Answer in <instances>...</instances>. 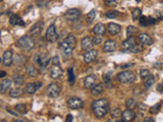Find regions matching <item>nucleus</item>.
Segmentation results:
<instances>
[{
  "label": "nucleus",
  "mask_w": 163,
  "mask_h": 122,
  "mask_svg": "<svg viewBox=\"0 0 163 122\" xmlns=\"http://www.w3.org/2000/svg\"><path fill=\"white\" fill-rule=\"evenodd\" d=\"M92 109L96 117L102 118L108 113L109 110V102L106 99L95 100L92 103Z\"/></svg>",
  "instance_id": "f257e3e1"
},
{
  "label": "nucleus",
  "mask_w": 163,
  "mask_h": 122,
  "mask_svg": "<svg viewBox=\"0 0 163 122\" xmlns=\"http://www.w3.org/2000/svg\"><path fill=\"white\" fill-rule=\"evenodd\" d=\"M17 45L19 46L21 49L25 50V51H31L35 46L33 39L30 38L29 36H23V37L19 38L17 42Z\"/></svg>",
  "instance_id": "f03ea898"
},
{
  "label": "nucleus",
  "mask_w": 163,
  "mask_h": 122,
  "mask_svg": "<svg viewBox=\"0 0 163 122\" xmlns=\"http://www.w3.org/2000/svg\"><path fill=\"white\" fill-rule=\"evenodd\" d=\"M117 79L122 83H131L136 79V75L133 71H121L117 74Z\"/></svg>",
  "instance_id": "7ed1b4c3"
},
{
  "label": "nucleus",
  "mask_w": 163,
  "mask_h": 122,
  "mask_svg": "<svg viewBox=\"0 0 163 122\" xmlns=\"http://www.w3.org/2000/svg\"><path fill=\"white\" fill-rule=\"evenodd\" d=\"M35 60H36V62L39 63L40 71H41V72H44V71L48 68L49 63L52 61V59H50V57H49V56H47V55L41 56L40 54H38V55L36 56Z\"/></svg>",
  "instance_id": "20e7f679"
},
{
  "label": "nucleus",
  "mask_w": 163,
  "mask_h": 122,
  "mask_svg": "<svg viewBox=\"0 0 163 122\" xmlns=\"http://www.w3.org/2000/svg\"><path fill=\"white\" fill-rule=\"evenodd\" d=\"M60 92H61V88L58 83H52L47 88V95L50 98H57L60 95Z\"/></svg>",
  "instance_id": "39448f33"
},
{
  "label": "nucleus",
  "mask_w": 163,
  "mask_h": 122,
  "mask_svg": "<svg viewBox=\"0 0 163 122\" xmlns=\"http://www.w3.org/2000/svg\"><path fill=\"white\" fill-rule=\"evenodd\" d=\"M46 40L48 42H51V43H54L56 42V40L58 39V35L56 33V29H55L54 25H51L50 27L47 29L46 32Z\"/></svg>",
  "instance_id": "423d86ee"
},
{
  "label": "nucleus",
  "mask_w": 163,
  "mask_h": 122,
  "mask_svg": "<svg viewBox=\"0 0 163 122\" xmlns=\"http://www.w3.org/2000/svg\"><path fill=\"white\" fill-rule=\"evenodd\" d=\"M77 43V39H75V36L69 35L68 37L65 38V40H63V42L60 44V48L61 49H66V48H71L73 49Z\"/></svg>",
  "instance_id": "0eeeda50"
},
{
  "label": "nucleus",
  "mask_w": 163,
  "mask_h": 122,
  "mask_svg": "<svg viewBox=\"0 0 163 122\" xmlns=\"http://www.w3.org/2000/svg\"><path fill=\"white\" fill-rule=\"evenodd\" d=\"M67 106L70 109H82L84 107V102L77 97H73L67 101Z\"/></svg>",
  "instance_id": "6e6552de"
},
{
  "label": "nucleus",
  "mask_w": 163,
  "mask_h": 122,
  "mask_svg": "<svg viewBox=\"0 0 163 122\" xmlns=\"http://www.w3.org/2000/svg\"><path fill=\"white\" fill-rule=\"evenodd\" d=\"M81 17V11L77 8H71L68 9L65 13V17H66L67 21H75L77 19H79Z\"/></svg>",
  "instance_id": "1a4fd4ad"
},
{
  "label": "nucleus",
  "mask_w": 163,
  "mask_h": 122,
  "mask_svg": "<svg viewBox=\"0 0 163 122\" xmlns=\"http://www.w3.org/2000/svg\"><path fill=\"white\" fill-rule=\"evenodd\" d=\"M137 45L134 37H128V40L122 42V51H132V49Z\"/></svg>",
  "instance_id": "9d476101"
},
{
  "label": "nucleus",
  "mask_w": 163,
  "mask_h": 122,
  "mask_svg": "<svg viewBox=\"0 0 163 122\" xmlns=\"http://www.w3.org/2000/svg\"><path fill=\"white\" fill-rule=\"evenodd\" d=\"M12 52L10 50H6V51L3 53V57H2V65L4 66H9V65L12 64Z\"/></svg>",
  "instance_id": "9b49d317"
},
{
  "label": "nucleus",
  "mask_w": 163,
  "mask_h": 122,
  "mask_svg": "<svg viewBox=\"0 0 163 122\" xmlns=\"http://www.w3.org/2000/svg\"><path fill=\"white\" fill-rule=\"evenodd\" d=\"M62 69L60 68L59 65H53L50 69V77L51 79H60L62 77Z\"/></svg>",
  "instance_id": "f8f14e48"
},
{
  "label": "nucleus",
  "mask_w": 163,
  "mask_h": 122,
  "mask_svg": "<svg viewBox=\"0 0 163 122\" xmlns=\"http://www.w3.org/2000/svg\"><path fill=\"white\" fill-rule=\"evenodd\" d=\"M97 54H98V52L96 51V50H89V51H87V53H85L84 55V60L85 62L87 63H91L93 62V61H95L97 58Z\"/></svg>",
  "instance_id": "ddd939ff"
},
{
  "label": "nucleus",
  "mask_w": 163,
  "mask_h": 122,
  "mask_svg": "<svg viewBox=\"0 0 163 122\" xmlns=\"http://www.w3.org/2000/svg\"><path fill=\"white\" fill-rule=\"evenodd\" d=\"M41 87H42V83H40V81H37V83H28L26 85V92L28 94H30V95H33Z\"/></svg>",
  "instance_id": "4468645a"
},
{
  "label": "nucleus",
  "mask_w": 163,
  "mask_h": 122,
  "mask_svg": "<svg viewBox=\"0 0 163 122\" xmlns=\"http://www.w3.org/2000/svg\"><path fill=\"white\" fill-rule=\"evenodd\" d=\"M121 117H122V121H126V122L133 121L136 118V114H135V112L132 109H128L122 112Z\"/></svg>",
  "instance_id": "2eb2a0df"
},
{
  "label": "nucleus",
  "mask_w": 163,
  "mask_h": 122,
  "mask_svg": "<svg viewBox=\"0 0 163 122\" xmlns=\"http://www.w3.org/2000/svg\"><path fill=\"white\" fill-rule=\"evenodd\" d=\"M93 45V39H91L89 36H87V37L83 38V40H82V50H84V51H89V50H91V48H92Z\"/></svg>",
  "instance_id": "dca6fc26"
},
{
  "label": "nucleus",
  "mask_w": 163,
  "mask_h": 122,
  "mask_svg": "<svg viewBox=\"0 0 163 122\" xmlns=\"http://www.w3.org/2000/svg\"><path fill=\"white\" fill-rule=\"evenodd\" d=\"M43 27H44V23H43L42 21H38V23H36L35 25L32 27L30 32H31L32 35H39V34L42 33Z\"/></svg>",
  "instance_id": "f3484780"
},
{
  "label": "nucleus",
  "mask_w": 163,
  "mask_h": 122,
  "mask_svg": "<svg viewBox=\"0 0 163 122\" xmlns=\"http://www.w3.org/2000/svg\"><path fill=\"white\" fill-rule=\"evenodd\" d=\"M84 85L87 90H92V88L96 85V77L95 75H88L85 79Z\"/></svg>",
  "instance_id": "a211bd4d"
},
{
  "label": "nucleus",
  "mask_w": 163,
  "mask_h": 122,
  "mask_svg": "<svg viewBox=\"0 0 163 122\" xmlns=\"http://www.w3.org/2000/svg\"><path fill=\"white\" fill-rule=\"evenodd\" d=\"M108 32L110 33V35L112 36H115L117 35V34L120 33L121 31V27L119 25H117V23H110L108 25Z\"/></svg>",
  "instance_id": "6ab92c4d"
},
{
  "label": "nucleus",
  "mask_w": 163,
  "mask_h": 122,
  "mask_svg": "<svg viewBox=\"0 0 163 122\" xmlns=\"http://www.w3.org/2000/svg\"><path fill=\"white\" fill-rule=\"evenodd\" d=\"M116 49V43L113 40H108L105 42L104 47H103V51L104 52H113Z\"/></svg>",
  "instance_id": "aec40b11"
},
{
  "label": "nucleus",
  "mask_w": 163,
  "mask_h": 122,
  "mask_svg": "<svg viewBox=\"0 0 163 122\" xmlns=\"http://www.w3.org/2000/svg\"><path fill=\"white\" fill-rule=\"evenodd\" d=\"M139 40L140 42L143 44V45H146V46H150L153 44V40L151 39V37L147 34H141L139 36Z\"/></svg>",
  "instance_id": "412c9836"
},
{
  "label": "nucleus",
  "mask_w": 163,
  "mask_h": 122,
  "mask_svg": "<svg viewBox=\"0 0 163 122\" xmlns=\"http://www.w3.org/2000/svg\"><path fill=\"white\" fill-rule=\"evenodd\" d=\"M9 23L12 26H25V21L17 14H12L9 19Z\"/></svg>",
  "instance_id": "4be33fe9"
},
{
  "label": "nucleus",
  "mask_w": 163,
  "mask_h": 122,
  "mask_svg": "<svg viewBox=\"0 0 163 122\" xmlns=\"http://www.w3.org/2000/svg\"><path fill=\"white\" fill-rule=\"evenodd\" d=\"M93 32L97 36H103L106 32V28L103 23H97L94 27V29H93Z\"/></svg>",
  "instance_id": "5701e85b"
},
{
  "label": "nucleus",
  "mask_w": 163,
  "mask_h": 122,
  "mask_svg": "<svg viewBox=\"0 0 163 122\" xmlns=\"http://www.w3.org/2000/svg\"><path fill=\"white\" fill-rule=\"evenodd\" d=\"M11 87V81L10 79H3L0 85V93L4 94L9 88Z\"/></svg>",
  "instance_id": "b1692460"
},
{
  "label": "nucleus",
  "mask_w": 163,
  "mask_h": 122,
  "mask_svg": "<svg viewBox=\"0 0 163 122\" xmlns=\"http://www.w3.org/2000/svg\"><path fill=\"white\" fill-rule=\"evenodd\" d=\"M26 72H27V74L29 77H35L38 75V70L36 69V67L33 64H29L26 66Z\"/></svg>",
  "instance_id": "393cba45"
},
{
  "label": "nucleus",
  "mask_w": 163,
  "mask_h": 122,
  "mask_svg": "<svg viewBox=\"0 0 163 122\" xmlns=\"http://www.w3.org/2000/svg\"><path fill=\"white\" fill-rule=\"evenodd\" d=\"M92 95L94 96H97V95H100V94L103 93V91H104V85H102V83H97V85H95L94 87L92 88Z\"/></svg>",
  "instance_id": "a878e982"
},
{
  "label": "nucleus",
  "mask_w": 163,
  "mask_h": 122,
  "mask_svg": "<svg viewBox=\"0 0 163 122\" xmlns=\"http://www.w3.org/2000/svg\"><path fill=\"white\" fill-rule=\"evenodd\" d=\"M21 95H23V90L19 88H15V89L10 90V92H9V96L11 98H19Z\"/></svg>",
  "instance_id": "bb28decb"
},
{
  "label": "nucleus",
  "mask_w": 163,
  "mask_h": 122,
  "mask_svg": "<svg viewBox=\"0 0 163 122\" xmlns=\"http://www.w3.org/2000/svg\"><path fill=\"white\" fill-rule=\"evenodd\" d=\"M154 83H155V77L153 75H149L146 79V81H145V88L146 89H150Z\"/></svg>",
  "instance_id": "cd10ccee"
},
{
  "label": "nucleus",
  "mask_w": 163,
  "mask_h": 122,
  "mask_svg": "<svg viewBox=\"0 0 163 122\" xmlns=\"http://www.w3.org/2000/svg\"><path fill=\"white\" fill-rule=\"evenodd\" d=\"M137 33H138V29L136 27H134V26H130L126 29V35H128V37H133Z\"/></svg>",
  "instance_id": "c85d7f7f"
},
{
  "label": "nucleus",
  "mask_w": 163,
  "mask_h": 122,
  "mask_svg": "<svg viewBox=\"0 0 163 122\" xmlns=\"http://www.w3.org/2000/svg\"><path fill=\"white\" fill-rule=\"evenodd\" d=\"M15 111H17L19 114H26L27 113V106L25 104H19L15 106Z\"/></svg>",
  "instance_id": "c756f323"
},
{
  "label": "nucleus",
  "mask_w": 163,
  "mask_h": 122,
  "mask_svg": "<svg viewBox=\"0 0 163 122\" xmlns=\"http://www.w3.org/2000/svg\"><path fill=\"white\" fill-rule=\"evenodd\" d=\"M126 108H128V109L133 110L137 107V102L135 101L134 99H128L126 102Z\"/></svg>",
  "instance_id": "7c9ffc66"
},
{
  "label": "nucleus",
  "mask_w": 163,
  "mask_h": 122,
  "mask_svg": "<svg viewBox=\"0 0 163 122\" xmlns=\"http://www.w3.org/2000/svg\"><path fill=\"white\" fill-rule=\"evenodd\" d=\"M133 19L134 21H137V19H139L141 17H142V10H141L140 8H135L134 10H133Z\"/></svg>",
  "instance_id": "2f4dec72"
},
{
  "label": "nucleus",
  "mask_w": 163,
  "mask_h": 122,
  "mask_svg": "<svg viewBox=\"0 0 163 122\" xmlns=\"http://www.w3.org/2000/svg\"><path fill=\"white\" fill-rule=\"evenodd\" d=\"M105 15H106V17H108V19H116V17H119V12L116 10H109L105 13Z\"/></svg>",
  "instance_id": "473e14b6"
},
{
  "label": "nucleus",
  "mask_w": 163,
  "mask_h": 122,
  "mask_svg": "<svg viewBox=\"0 0 163 122\" xmlns=\"http://www.w3.org/2000/svg\"><path fill=\"white\" fill-rule=\"evenodd\" d=\"M13 81H15V83L17 85H21L23 83V81H25V79H23V75H15L13 77Z\"/></svg>",
  "instance_id": "72a5a7b5"
},
{
  "label": "nucleus",
  "mask_w": 163,
  "mask_h": 122,
  "mask_svg": "<svg viewBox=\"0 0 163 122\" xmlns=\"http://www.w3.org/2000/svg\"><path fill=\"white\" fill-rule=\"evenodd\" d=\"M95 17H96V10H95V9H92V10L88 13V15H87V21H88L89 23H91L94 21Z\"/></svg>",
  "instance_id": "f704fd0d"
},
{
  "label": "nucleus",
  "mask_w": 163,
  "mask_h": 122,
  "mask_svg": "<svg viewBox=\"0 0 163 122\" xmlns=\"http://www.w3.org/2000/svg\"><path fill=\"white\" fill-rule=\"evenodd\" d=\"M61 51H62V55L64 56L65 58H68V57H71V55H73V49H71V48H66V49H61Z\"/></svg>",
  "instance_id": "c9c22d12"
},
{
  "label": "nucleus",
  "mask_w": 163,
  "mask_h": 122,
  "mask_svg": "<svg viewBox=\"0 0 163 122\" xmlns=\"http://www.w3.org/2000/svg\"><path fill=\"white\" fill-rule=\"evenodd\" d=\"M121 111L119 108H115V109H112L111 110V116H112V118H118L121 116Z\"/></svg>",
  "instance_id": "e433bc0d"
},
{
  "label": "nucleus",
  "mask_w": 163,
  "mask_h": 122,
  "mask_svg": "<svg viewBox=\"0 0 163 122\" xmlns=\"http://www.w3.org/2000/svg\"><path fill=\"white\" fill-rule=\"evenodd\" d=\"M160 107H161V104H160V103L156 104L155 106H153V107L150 108V113H151V114H156V113H158L159 110H160Z\"/></svg>",
  "instance_id": "4c0bfd02"
},
{
  "label": "nucleus",
  "mask_w": 163,
  "mask_h": 122,
  "mask_svg": "<svg viewBox=\"0 0 163 122\" xmlns=\"http://www.w3.org/2000/svg\"><path fill=\"white\" fill-rule=\"evenodd\" d=\"M149 75H150V72H149L148 69H141L140 70V77H142L143 79H146Z\"/></svg>",
  "instance_id": "58836bf2"
},
{
  "label": "nucleus",
  "mask_w": 163,
  "mask_h": 122,
  "mask_svg": "<svg viewBox=\"0 0 163 122\" xmlns=\"http://www.w3.org/2000/svg\"><path fill=\"white\" fill-rule=\"evenodd\" d=\"M68 77H69V83H75V73H73V68H69L68 69Z\"/></svg>",
  "instance_id": "ea45409f"
},
{
  "label": "nucleus",
  "mask_w": 163,
  "mask_h": 122,
  "mask_svg": "<svg viewBox=\"0 0 163 122\" xmlns=\"http://www.w3.org/2000/svg\"><path fill=\"white\" fill-rule=\"evenodd\" d=\"M101 43H102V38L101 37L97 36V37L93 38V45L94 46H98V45H100Z\"/></svg>",
  "instance_id": "a19ab883"
},
{
  "label": "nucleus",
  "mask_w": 163,
  "mask_h": 122,
  "mask_svg": "<svg viewBox=\"0 0 163 122\" xmlns=\"http://www.w3.org/2000/svg\"><path fill=\"white\" fill-rule=\"evenodd\" d=\"M103 79H104V83H106V85L110 87L111 85V79L109 77V74H104L103 75Z\"/></svg>",
  "instance_id": "79ce46f5"
},
{
  "label": "nucleus",
  "mask_w": 163,
  "mask_h": 122,
  "mask_svg": "<svg viewBox=\"0 0 163 122\" xmlns=\"http://www.w3.org/2000/svg\"><path fill=\"white\" fill-rule=\"evenodd\" d=\"M104 2L107 6H115L117 3V0H105Z\"/></svg>",
  "instance_id": "37998d69"
},
{
  "label": "nucleus",
  "mask_w": 163,
  "mask_h": 122,
  "mask_svg": "<svg viewBox=\"0 0 163 122\" xmlns=\"http://www.w3.org/2000/svg\"><path fill=\"white\" fill-rule=\"evenodd\" d=\"M140 23H141V26H147V25H149V21H148V19H147V17H140Z\"/></svg>",
  "instance_id": "c03bdc74"
},
{
  "label": "nucleus",
  "mask_w": 163,
  "mask_h": 122,
  "mask_svg": "<svg viewBox=\"0 0 163 122\" xmlns=\"http://www.w3.org/2000/svg\"><path fill=\"white\" fill-rule=\"evenodd\" d=\"M52 63H53V65H59V58L57 57V56L52 58Z\"/></svg>",
  "instance_id": "a18cd8bd"
},
{
  "label": "nucleus",
  "mask_w": 163,
  "mask_h": 122,
  "mask_svg": "<svg viewBox=\"0 0 163 122\" xmlns=\"http://www.w3.org/2000/svg\"><path fill=\"white\" fill-rule=\"evenodd\" d=\"M7 112H8V113H10V114H12V115H15V116H19V112L17 111H12V110H9V109H7Z\"/></svg>",
  "instance_id": "49530a36"
},
{
  "label": "nucleus",
  "mask_w": 163,
  "mask_h": 122,
  "mask_svg": "<svg viewBox=\"0 0 163 122\" xmlns=\"http://www.w3.org/2000/svg\"><path fill=\"white\" fill-rule=\"evenodd\" d=\"M149 23H151V25H153V23H156V19H153V17H149Z\"/></svg>",
  "instance_id": "de8ad7c7"
},
{
  "label": "nucleus",
  "mask_w": 163,
  "mask_h": 122,
  "mask_svg": "<svg viewBox=\"0 0 163 122\" xmlns=\"http://www.w3.org/2000/svg\"><path fill=\"white\" fill-rule=\"evenodd\" d=\"M73 120V115H70V114H69V115H67V118H66V121L67 122H71Z\"/></svg>",
  "instance_id": "09e8293b"
},
{
  "label": "nucleus",
  "mask_w": 163,
  "mask_h": 122,
  "mask_svg": "<svg viewBox=\"0 0 163 122\" xmlns=\"http://www.w3.org/2000/svg\"><path fill=\"white\" fill-rule=\"evenodd\" d=\"M158 91L160 92V93H163V83L158 85Z\"/></svg>",
  "instance_id": "8fccbe9b"
},
{
  "label": "nucleus",
  "mask_w": 163,
  "mask_h": 122,
  "mask_svg": "<svg viewBox=\"0 0 163 122\" xmlns=\"http://www.w3.org/2000/svg\"><path fill=\"white\" fill-rule=\"evenodd\" d=\"M145 122H154L155 120L153 119V118H150V117H148V118H146V119L144 120Z\"/></svg>",
  "instance_id": "3c124183"
},
{
  "label": "nucleus",
  "mask_w": 163,
  "mask_h": 122,
  "mask_svg": "<svg viewBox=\"0 0 163 122\" xmlns=\"http://www.w3.org/2000/svg\"><path fill=\"white\" fill-rule=\"evenodd\" d=\"M133 64H124V65H121V68H126V67H130L132 66Z\"/></svg>",
  "instance_id": "603ef678"
},
{
  "label": "nucleus",
  "mask_w": 163,
  "mask_h": 122,
  "mask_svg": "<svg viewBox=\"0 0 163 122\" xmlns=\"http://www.w3.org/2000/svg\"><path fill=\"white\" fill-rule=\"evenodd\" d=\"M5 75H6V73H5V71H1V73H0V77H4Z\"/></svg>",
  "instance_id": "864d4df0"
},
{
  "label": "nucleus",
  "mask_w": 163,
  "mask_h": 122,
  "mask_svg": "<svg viewBox=\"0 0 163 122\" xmlns=\"http://www.w3.org/2000/svg\"><path fill=\"white\" fill-rule=\"evenodd\" d=\"M15 122H23V120H21V119H15Z\"/></svg>",
  "instance_id": "5fc2aeb1"
},
{
  "label": "nucleus",
  "mask_w": 163,
  "mask_h": 122,
  "mask_svg": "<svg viewBox=\"0 0 163 122\" xmlns=\"http://www.w3.org/2000/svg\"><path fill=\"white\" fill-rule=\"evenodd\" d=\"M136 1H137V2H140V1H141V0H136Z\"/></svg>",
  "instance_id": "6e6d98bb"
}]
</instances>
